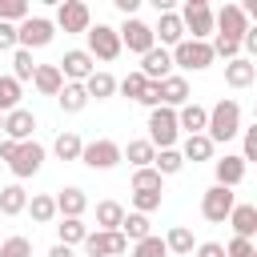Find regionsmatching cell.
<instances>
[{
	"mask_svg": "<svg viewBox=\"0 0 257 257\" xmlns=\"http://www.w3.org/2000/svg\"><path fill=\"white\" fill-rule=\"evenodd\" d=\"M237 133H241V104H237L233 96H221V100L209 108L205 137H209L213 145H221V141H233Z\"/></svg>",
	"mask_w": 257,
	"mask_h": 257,
	"instance_id": "6da1fadb",
	"label": "cell"
},
{
	"mask_svg": "<svg viewBox=\"0 0 257 257\" xmlns=\"http://www.w3.org/2000/svg\"><path fill=\"white\" fill-rule=\"evenodd\" d=\"M177 16H181V28H185L189 40H209L213 36V8H209V0H185V8Z\"/></svg>",
	"mask_w": 257,
	"mask_h": 257,
	"instance_id": "7a4b0ae2",
	"label": "cell"
},
{
	"mask_svg": "<svg viewBox=\"0 0 257 257\" xmlns=\"http://www.w3.org/2000/svg\"><path fill=\"white\" fill-rule=\"evenodd\" d=\"M149 145L153 149H173L177 145V137H181V128H177V108H149Z\"/></svg>",
	"mask_w": 257,
	"mask_h": 257,
	"instance_id": "3957f363",
	"label": "cell"
},
{
	"mask_svg": "<svg viewBox=\"0 0 257 257\" xmlns=\"http://www.w3.org/2000/svg\"><path fill=\"white\" fill-rule=\"evenodd\" d=\"M169 56H173V64L177 68H185V72H201V68H209L217 56H213V48H209V40H181L177 48H169Z\"/></svg>",
	"mask_w": 257,
	"mask_h": 257,
	"instance_id": "277c9868",
	"label": "cell"
},
{
	"mask_svg": "<svg viewBox=\"0 0 257 257\" xmlns=\"http://www.w3.org/2000/svg\"><path fill=\"white\" fill-rule=\"evenodd\" d=\"M52 36H56V24L48 16H28V20L16 24V48H24V52L52 44Z\"/></svg>",
	"mask_w": 257,
	"mask_h": 257,
	"instance_id": "5b68a950",
	"label": "cell"
},
{
	"mask_svg": "<svg viewBox=\"0 0 257 257\" xmlns=\"http://www.w3.org/2000/svg\"><path fill=\"white\" fill-rule=\"evenodd\" d=\"M84 36H88V48H84V52H88L92 60H104V64H108V60H116V56L124 52V48H120V36H116L112 24H92Z\"/></svg>",
	"mask_w": 257,
	"mask_h": 257,
	"instance_id": "8992f818",
	"label": "cell"
},
{
	"mask_svg": "<svg viewBox=\"0 0 257 257\" xmlns=\"http://www.w3.org/2000/svg\"><path fill=\"white\" fill-rule=\"evenodd\" d=\"M80 165H88L92 173H108V169H116V165H120V145H116V141H108V137L88 141V145L80 149Z\"/></svg>",
	"mask_w": 257,
	"mask_h": 257,
	"instance_id": "52a82bcc",
	"label": "cell"
},
{
	"mask_svg": "<svg viewBox=\"0 0 257 257\" xmlns=\"http://www.w3.org/2000/svg\"><path fill=\"white\" fill-rule=\"evenodd\" d=\"M116 36H120V48H128V52H137V56H145L149 48H157L153 24H145V20H137V16H128V20L116 28Z\"/></svg>",
	"mask_w": 257,
	"mask_h": 257,
	"instance_id": "ba28073f",
	"label": "cell"
},
{
	"mask_svg": "<svg viewBox=\"0 0 257 257\" xmlns=\"http://www.w3.org/2000/svg\"><path fill=\"white\" fill-rule=\"evenodd\" d=\"M56 68H60V76H64L68 84H84V80L96 72V60H92L84 48H68V52L56 60Z\"/></svg>",
	"mask_w": 257,
	"mask_h": 257,
	"instance_id": "9c48e42d",
	"label": "cell"
},
{
	"mask_svg": "<svg viewBox=\"0 0 257 257\" xmlns=\"http://www.w3.org/2000/svg\"><path fill=\"white\" fill-rule=\"evenodd\" d=\"M40 165H44V145H40V141H20V145H16V157L8 161V169H12L16 181L40 173Z\"/></svg>",
	"mask_w": 257,
	"mask_h": 257,
	"instance_id": "30bf717a",
	"label": "cell"
},
{
	"mask_svg": "<svg viewBox=\"0 0 257 257\" xmlns=\"http://www.w3.org/2000/svg\"><path fill=\"white\" fill-rule=\"evenodd\" d=\"M233 205H237L233 189L213 185V189H205V197H201V217H205V221H213V225H221V221H229Z\"/></svg>",
	"mask_w": 257,
	"mask_h": 257,
	"instance_id": "8fae6325",
	"label": "cell"
},
{
	"mask_svg": "<svg viewBox=\"0 0 257 257\" xmlns=\"http://www.w3.org/2000/svg\"><path fill=\"white\" fill-rule=\"evenodd\" d=\"M52 24L64 28V32H88V28H92V12H88L84 0H64V4L56 8V20H52Z\"/></svg>",
	"mask_w": 257,
	"mask_h": 257,
	"instance_id": "7c38bea8",
	"label": "cell"
},
{
	"mask_svg": "<svg viewBox=\"0 0 257 257\" xmlns=\"http://www.w3.org/2000/svg\"><path fill=\"white\" fill-rule=\"evenodd\" d=\"M249 28V16L241 12V4H225L221 12H213V36L225 40H241V32Z\"/></svg>",
	"mask_w": 257,
	"mask_h": 257,
	"instance_id": "4fadbf2b",
	"label": "cell"
},
{
	"mask_svg": "<svg viewBox=\"0 0 257 257\" xmlns=\"http://www.w3.org/2000/svg\"><path fill=\"white\" fill-rule=\"evenodd\" d=\"M80 245H84L88 257H120V253H128V241L120 233H104V229H96V233L88 229V237Z\"/></svg>",
	"mask_w": 257,
	"mask_h": 257,
	"instance_id": "5bb4252c",
	"label": "cell"
},
{
	"mask_svg": "<svg viewBox=\"0 0 257 257\" xmlns=\"http://www.w3.org/2000/svg\"><path fill=\"white\" fill-rule=\"evenodd\" d=\"M32 133H36V112L32 108H12V112H4V137L8 141H32Z\"/></svg>",
	"mask_w": 257,
	"mask_h": 257,
	"instance_id": "9a60e30c",
	"label": "cell"
},
{
	"mask_svg": "<svg viewBox=\"0 0 257 257\" xmlns=\"http://www.w3.org/2000/svg\"><path fill=\"white\" fill-rule=\"evenodd\" d=\"M145 80H165L169 72H173V56H169V48H149L145 56H141V68H137Z\"/></svg>",
	"mask_w": 257,
	"mask_h": 257,
	"instance_id": "2e32d148",
	"label": "cell"
},
{
	"mask_svg": "<svg viewBox=\"0 0 257 257\" xmlns=\"http://www.w3.org/2000/svg\"><path fill=\"white\" fill-rule=\"evenodd\" d=\"M153 40H161V48H177V44L185 40L181 16H177V12H161L157 24H153Z\"/></svg>",
	"mask_w": 257,
	"mask_h": 257,
	"instance_id": "e0dca14e",
	"label": "cell"
},
{
	"mask_svg": "<svg viewBox=\"0 0 257 257\" xmlns=\"http://www.w3.org/2000/svg\"><path fill=\"white\" fill-rule=\"evenodd\" d=\"M157 88H161V108H181V104H189V80H185V76L169 72L165 80H157Z\"/></svg>",
	"mask_w": 257,
	"mask_h": 257,
	"instance_id": "ac0fdd59",
	"label": "cell"
},
{
	"mask_svg": "<svg viewBox=\"0 0 257 257\" xmlns=\"http://www.w3.org/2000/svg\"><path fill=\"white\" fill-rule=\"evenodd\" d=\"M52 201H56V217H84V209H88V197L80 185H64Z\"/></svg>",
	"mask_w": 257,
	"mask_h": 257,
	"instance_id": "d6986e66",
	"label": "cell"
},
{
	"mask_svg": "<svg viewBox=\"0 0 257 257\" xmlns=\"http://www.w3.org/2000/svg\"><path fill=\"white\" fill-rule=\"evenodd\" d=\"M213 173H217V185L221 189H233V185L245 181V161L233 157V153H225L221 161H213Z\"/></svg>",
	"mask_w": 257,
	"mask_h": 257,
	"instance_id": "ffe728a7",
	"label": "cell"
},
{
	"mask_svg": "<svg viewBox=\"0 0 257 257\" xmlns=\"http://www.w3.org/2000/svg\"><path fill=\"white\" fill-rule=\"evenodd\" d=\"M205 120H209V108H205V104H197V100H189V104H181V108H177V128H185L189 137L205 133Z\"/></svg>",
	"mask_w": 257,
	"mask_h": 257,
	"instance_id": "44dd1931",
	"label": "cell"
},
{
	"mask_svg": "<svg viewBox=\"0 0 257 257\" xmlns=\"http://www.w3.org/2000/svg\"><path fill=\"white\" fill-rule=\"evenodd\" d=\"M253 80H257V64H253V60L237 56V60L225 64V84H229V88H249Z\"/></svg>",
	"mask_w": 257,
	"mask_h": 257,
	"instance_id": "7402d4cb",
	"label": "cell"
},
{
	"mask_svg": "<svg viewBox=\"0 0 257 257\" xmlns=\"http://www.w3.org/2000/svg\"><path fill=\"white\" fill-rule=\"evenodd\" d=\"M32 88H36L40 96H56V92L64 88L60 68H56V64H36V72H32Z\"/></svg>",
	"mask_w": 257,
	"mask_h": 257,
	"instance_id": "603a6c76",
	"label": "cell"
},
{
	"mask_svg": "<svg viewBox=\"0 0 257 257\" xmlns=\"http://www.w3.org/2000/svg\"><path fill=\"white\" fill-rule=\"evenodd\" d=\"M24 209H28V193H24V185H20V181L4 185V189H0V217H20Z\"/></svg>",
	"mask_w": 257,
	"mask_h": 257,
	"instance_id": "cb8c5ba5",
	"label": "cell"
},
{
	"mask_svg": "<svg viewBox=\"0 0 257 257\" xmlns=\"http://www.w3.org/2000/svg\"><path fill=\"white\" fill-rule=\"evenodd\" d=\"M229 225H233V237L253 241V233H257V205H233Z\"/></svg>",
	"mask_w": 257,
	"mask_h": 257,
	"instance_id": "d4e9b609",
	"label": "cell"
},
{
	"mask_svg": "<svg viewBox=\"0 0 257 257\" xmlns=\"http://www.w3.org/2000/svg\"><path fill=\"white\" fill-rule=\"evenodd\" d=\"M213 149H217V145H213L205 133H197V137H185V145H181L177 153H181V161H193V165H197V161H213Z\"/></svg>",
	"mask_w": 257,
	"mask_h": 257,
	"instance_id": "484cf974",
	"label": "cell"
},
{
	"mask_svg": "<svg viewBox=\"0 0 257 257\" xmlns=\"http://www.w3.org/2000/svg\"><path fill=\"white\" fill-rule=\"evenodd\" d=\"M153 157H157V149H153L145 137H137V141H128V145L120 149V161H128L133 169H149V165H153Z\"/></svg>",
	"mask_w": 257,
	"mask_h": 257,
	"instance_id": "4316f807",
	"label": "cell"
},
{
	"mask_svg": "<svg viewBox=\"0 0 257 257\" xmlns=\"http://www.w3.org/2000/svg\"><path fill=\"white\" fill-rule=\"evenodd\" d=\"M80 149H84V141H80V133H72V128L56 133V141H52L56 161H80Z\"/></svg>",
	"mask_w": 257,
	"mask_h": 257,
	"instance_id": "83f0119b",
	"label": "cell"
},
{
	"mask_svg": "<svg viewBox=\"0 0 257 257\" xmlns=\"http://www.w3.org/2000/svg\"><path fill=\"white\" fill-rule=\"evenodd\" d=\"M56 104H60L64 112H84V108H88V92H84V84H68V80H64V88L56 92Z\"/></svg>",
	"mask_w": 257,
	"mask_h": 257,
	"instance_id": "f1b7e54d",
	"label": "cell"
},
{
	"mask_svg": "<svg viewBox=\"0 0 257 257\" xmlns=\"http://www.w3.org/2000/svg\"><path fill=\"white\" fill-rule=\"evenodd\" d=\"M120 221H124V205H120V201H100V205H96V229L116 233Z\"/></svg>",
	"mask_w": 257,
	"mask_h": 257,
	"instance_id": "f546056e",
	"label": "cell"
},
{
	"mask_svg": "<svg viewBox=\"0 0 257 257\" xmlns=\"http://www.w3.org/2000/svg\"><path fill=\"white\" fill-rule=\"evenodd\" d=\"M128 245H137V241H145L153 229H149V217L145 213H124V221H120V229H116Z\"/></svg>",
	"mask_w": 257,
	"mask_h": 257,
	"instance_id": "4dcf8cb0",
	"label": "cell"
},
{
	"mask_svg": "<svg viewBox=\"0 0 257 257\" xmlns=\"http://www.w3.org/2000/svg\"><path fill=\"white\" fill-rule=\"evenodd\" d=\"M84 237H88V225H84L80 217H60V225H56V241H60V245L72 249V245H80Z\"/></svg>",
	"mask_w": 257,
	"mask_h": 257,
	"instance_id": "1f68e13d",
	"label": "cell"
},
{
	"mask_svg": "<svg viewBox=\"0 0 257 257\" xmlns=\"http://www.w3.org/2000/svg\"><path fill=\"white\" fill-rule=\"evenodd\" d=\"M84 92H88V100H108L116 92V76L112 72H92L84 80Z\"/></svg>",
	"mask_w": 257,
	"mask_h": 257,
	"instance_id": "d6a6232c",
	"label": "cell"
},
{
	"mask_svg": "<svg viewBox=\"0 0 257 257\" xmlns=\"http://www.w3.org/2000/svg\"><path fill=\"white\" fill-rule=\"evenodd\" d=\"M165 249H169V253H177V257L193 253V249H197V241H193V229H185V225H173V229L165 233Z\"/></svg>",
	"mask_w": 257,
	"mask_h": 257,
	"instance_id": "836d02e7",
	"label": "cell"
},
{
	"mask_svg": "<svg viewBox=\"0 0 257 257\" xmlns=\"http://www.w3.org/2000/svg\"><path fill=\"white\" fill-rule=\"evenodd\" d=\"M133 193H165V177L149 165V169H133Z\"/></svg>",
	"mask_w": 257,
	"mask_h": 257,
	"instance_id": "e575fe53",
	"label": "cell"
},
{
	"mask_svg": "<svg viewBox=\"0 0 257 257\" xmlns=\"http://www.w3.org/2000/svg\"><path fill=\"white\" fill-rule=\"evenodd\" d=\"M28 213H32V221H36V225H48V221L56 217V201H52L48 193H32V201H28Z\"/></svg>",
	"mask_w": 257,
	"mask_h": 257,
	"instance_id": "d590c367",
	"label": "cell"
},
{
	"mask_svg": "<svg viewBox=\"0 0 257 257\" xmlns=\"http://www.w3.org/2000/svg\"><path fill=\"white\" fill-rule=\"evenodd\" d=\"M20 96H24V84L12 80V76H0V112L20 108Z\"/></svg>",
	"mask_w": 257,
	"mask_h": 257,
	"instance_id": "8d00e7d4",
	"label": "cell"
},
{
	"mask_svg": "<svg viewBox=\"0 0 257 257\" xmlns=\"http://www.w3.org/2000/svg\"><path fill=\"white\" fill-rule=\"evenodd\" d=\"M32 72H36V60H32V52H24V48H12V80H32Z\"/></svg>",
	"mask_w": 257,
	"mask_h": 257,
	"instance_id": "74e56055",
	"label": "cell"
},
{
	"mask_svg": "<svg viewBox=\"0 0 257 257\" xmlns=\"http://www.w3.org/2000/svg\"><path fill=\"white\" fill-rule=\"evenodd\" d=\"M153 169H157L161 177H173V173H181V169H185V161H181V153H177V149H157Z\"/></svg>",
	"mask_w": 257,
	"mask_h": 257,
	"instance_id": "f35d334b",
	"label": "cell"
},
{
	"mask_svg": "<svg viewBox=\"0 0 257 257\" xmlns=\"http://www.w3.org/2000/svg\"><path fill=\"white\" fill-rule=\"evenodd\" d=\"M28 16H32L28 0H0V20H4V24H20V20H28Z\"/></svg>",
	"mask_w": 257,
	"mask_h": 257,
	"instance_id": "ab89813d",
	"label": "cell"
},
{
	"mask_svg": "<svg viewBox=\"0 0 257 257\" xmlns=\"http://www.w3.org/2000/svg\"><path fill=\"white\" fill-rule=\"evenodd\" d=\"M133 257H169V249H165V237L149 233L145 241H137V245H133Z\"/></svg>",
	"mask_w": 257,
	"mask_h": 257,
	"instance_id": "60d3db41",
	"label": "cell"
},
{
	"mask_svg": "<svg viewBox=\"0 0 257 257\" xmlns=\"http://www.w3.org/2000/svg\"><path fill=\"white\" fill-rule=\"evenodd\" d=\"M241 161L249 165V161H257V124H241Z\"/></svg>",
	"mask_w": 257,
	"mask_h": 257,
	"instance_id": "b9f144b4",
	"label": "cell"
},
{
	"mask_svg": "<svg viewBox=\"0 0 257 257\" xmlns=\"http://www.w3.org/2000/svg\"><path fill=\"white\" fill-rule=\"evenodd\" d=\"M0 257H32V241L28 237H8V241H0Z\"/></svg>",
	"mask_w": 257,
	"mask_h": 257,
	"instance_id": "7bdbcfd3",
	"label": "cell"
},
{
	"mask_svg": "<svg viewBox=\"0 0 257 257\" xmlns=\"http://www.w3.org/2000/svg\"><path fill=\"white\" fill-rule=\"evenodd\" d=\"M145 84H149V80H145L141 72H128L124 80H116V88H120V92H124L128 100H141V92H145Z\"/></svg>",
	"mask_w": 257,
	"mask_h": 257,
	"instance_id": "ee69618b",
	"label": "cell"
},
{
	"mask_svg": "<svg viewBox=\"0 0 257 257\" xmlns=\"http://www.w3.org/2000/svg\"><path fill=\"white\" fill-rule=\"evenodd\" d=\"M153 209H161V193H133V213H153Z\"/></svg>",
	"mask_w": 257,
	"mask_h": 257,
	"instance_id": "f6af8a7d",
	"label": "cell"
},
{
	"mask_svg": "<svg viewBox=\"0 0 257 257\" xmlns=\"http://www.w3.org/2000/svg\"><path fill=\"white\" fill-rule=\"evenodd\" d=\"M225 257H257V245L245 241V237H233V241L225 245Z\"/></svg>",
	"mask_w": 257,
	"mask_h": 257,
	"instance_id": "bcb514c9",
	"label": "cell"
},
{
	"mask_svg": "<svg viewBox=\"0 0 257 257\" xmlns=\"http://www.w3.org/2000/svg\"><path fill=\"white\" fill-rule=\"evenodd\" d=\"M137 104H145V108H161V88H157V80H149L145 84V92H141V100Z\"/></svg>",
	"mask_w": 257,
	"mask_h": 257,
	"instance_id": "7dc6e473",
	"label": "cell"
},
{
	"mask_svg": "<svg viewBox=\"0 0 257 257\" xmlns=\"http://www.w3.org/2000/svg\"><path fill=\"white\" fill-rule=\"evenodd\" d=\"M12 48H16V24L0 20V52H12Z\"/></svg>",
	"mask_w": 257,
	"mask_h": 257,
	"instance_id": "c3c4849f",
	"label": "cell"
},
{
	"mask_svg": "<svg viewBox=\"0 0 257 257\" xmlns=\"http://www.w3.org/2000/svg\"><path fill=\"white\" fill-rule=\"evenodd\" d=\"M197 257H225V245L221 241H201L197 245Z\"/></svg>",
	"mask_w": 257,
	"mask_h": 257,
	"instance_id": "681fc988",
	"label": "cell"
},
{
	"mask_svg": "<svg viewBox=\"0 0 257 257\" xmlns=\"http://www.w3.org/2000/svg\"><path fill=\"white\" fill-rule=\"evenodd\" d=\"M112 4H116V12H120L124 20H128V16H137V8H141V0H112Z\"/></svg>",
	"mask_w": 257,
	"mask_h": 257,
	"instance_id": "f907efd6",
	"label": "cell"
},
{
	"mask_svg": "<svg viewBox=\"0 0 257 257\" xmlns=\"http://www.w3.org/2000/svg\"><path fill=\"white\" fill-rule=\"evenodd\" d=\"M12 157H16V141L4 137V141H0V161H12Z\"/></svg>",
	"mask_w": 257,
	"mask_h": 257,
	"instance_id": "816d5d0a",
	"label": "cell"
},
{
	"mask_svg": "<svg viewBox=\"0 0 257 257\" xmlns=\"http://www.w3.org/2000/svg\"><path fill=\"white\" fill-rule=\"evenodd\" d=\"M48 257H72V249H68V245H60V241H56V245H52V249H48Z\"/></svg>",
	"mask_w": 257,
	"mask_h": 257,
	"instance_id": "f5cc1de1",
	"label": "cell"
},
{
	"mask_svg": "<svg viewBox=\"0 0 257 257\" xmlns=\"http://www.w3.org/2000/svg\"><path fill=\"white\" fill-rule=\"evenodd\" d=\"M0 133H4V112H0Z\"/></svg>",
	"mask_w": 257,
	"mask_h": 257,
	"instance_id": "db71d44e",
	"label": "cell"
}]
</instances>
